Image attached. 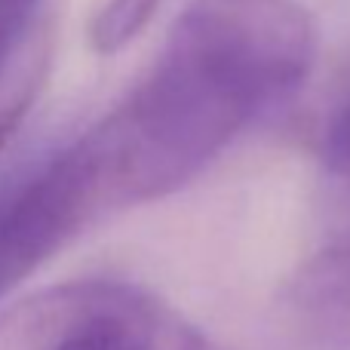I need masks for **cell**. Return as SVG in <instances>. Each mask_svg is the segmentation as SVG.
Returning a JSON list of instances; mask_svg holds the SVG:
<instances>
[{
  "mask_svg": "<svg viewBox=\"0 0 350 350\" xmlns=\"http://www.w3.org/2000/svg\"><path fill=\"white\" fill-rule=\"evenodd\" d=\"M317 62L298 0H191L151 71L74 139L102 215L163 200L295 96Z\"/></svg>",
  "mask_w": 350,
  "mask_h": 350,
  "instance_id": "obj_1",
  "label": "cell"
},
{
  "mask_svg": "<svg viewBox=\"0 0 350 350\" xmlns=\"http://www.w3.org/2000/svg\"><path fill=\"white\" fill-rule=\"evenodd\" d=\"M0 350H218L151 289L86 277L0 314Z\"/></svg>",
  "mask_w": 350,
  "mask_h": 350,
  "instance_id": "obj_2",
  "label": "cell"
},
{
  "mask_svg": "<svg viewBox=\"0 0 350 350\" xmlns=\"http://www.w3.org/2000/svg\"><path fill=\"white\" fill-rule=\"evenodd\" d=\"M96 218H102V209L74 142L0 175V298Z\"/></svg>",
  "mask_w": 350,
  "mask_h": 350,
  "instance_id": "obj_3",
  "label": "cell"
},
{
  "mask_svg": "<svg viewBox=\"0 0 350 350\" xmlns=\"http://www.w3.org/2000/svg\"><path fill=\"white\" fill-rule=\"evenodd\" d=\"M286 335L295 350H350V246L323 252L295 277Z\"/></svg>",
  "mask_w": 350,
  "mask_h": 350,
  "instance_id": "obj_4",
  "label": "cell"
},
{
  "mask_svg": "<svg viewBox=\"0 0 350 350\" xmlns=\"http://www.w3.org/2000/svg\"><path fill=\"white\" fill-rule=\"evenodd\" d=\"M163 0H102L90 22V46L98 55H114L126 49L151 25Z\"/></svg>",
  "mask_w": 350,
  "mask_h": 350,
  "instance_id": "obj_5",
  "label": "cell"
},
{
  "mask_svg": "<svg viewBox=\"0 0 350 350\" xmlns=\"http://www.w3.org/2000/svg\"><path fill=\"white\" fill-rule=\"evenodd\" d=\"M46 65H49V53L46 49H37V53L31 55V62L25 65V71L10 80L6 92H0V151L12 142V135L22 126L25 114H28L31 105L40 96Z\"/></svg>",
  "mask_w": 350,
  "mask_h": 350,
  "instance_id": "obj_6",
  "label": "cell"
},
{
  "mask_svg": "<svg viewBox=\"0 0 350 350\" xmlns=\"http://www.w3.org/2000/svg\"><path fill=\"white\" fill-rule=\"evenodd\" d=\"M43 0H0V77L18 55Z\"/></svg>",
  "mask_w": 350,
  "mask_h": 350,
  "instance_id": "obj_7",
  "label": "cell"
},
{
  "mask_svg": "<svg viewBox=\"0 0 350 350\" xmlns=\"http://www.w3.org/2000/svg\"><path fill=\"white\" fill-rule=\"evenodd\" d=\"M323 154L326 163L338 178L350 185V96L338 105L326 126V139H323Z\"/></svg>",
  "mask_w": 350,
  "mask_h": 350,
  "instance_id": "obj_8",
  "label": "cell"
}]
</instances>
